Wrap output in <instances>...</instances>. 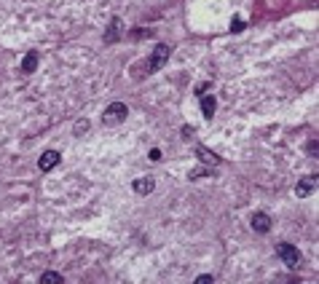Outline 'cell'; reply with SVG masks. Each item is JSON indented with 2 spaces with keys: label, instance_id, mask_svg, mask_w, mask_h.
Returning a JSON list of instances; mask_svg holds the SVG:
<instances>
[{
  "label": "cell",
  "instance_id": "cell-11",
  "mask_svg": "<svg viewBox=\"0 0 319 284\" xmlns=\"http://www.w3.org/2000/svg\"><path fill=\"white\" fill-rule=\"evenodd\" d=\"M314 180H316V177H311L308 183H300V185L295 188V193H298L300 198H303V196H308V193H311V188H314Z\"/></svg>",
  "mask_w": 319,
  "mask_h": 284
},
{
  "label": "cell",
  "instance_id": "cell-4",
  "mask_svg": "<svg viewBox=\"0 0 319 284\" xmlns=\"http://www.w3.org/2000/svg\"><path fill=\"white\" fill-rule=\"evenodd\" d=\"M56 164H59V153H56V150H46V153L41 156V161H38V166H41L43 172H49V169H54Z\"/></svg>",
  "mask_w": 319,
  "mask_h": 284
},
{
  "label": "cell",
  "instance_id": "cell-15",
  "mask_svg": "<svg viewBox=\"0 0 319 284\" xmlns=\"http://www.w3.org/2000/svg\"><path fill=\"white\" fill-rule=\"evenodd\" d=\"M196 281H199V284H209V281H215V279H212V276H199Z\"/></svg>",
  "mask_w": 319,
  "mask_h": 284
},
{
  "label": "cell",
  "instance_id": "cell-5",
  "mask_svg": "<svg viewBox=\"0 0 319 284\" xmlns=\"http://www.w3.org/2000/svg\"><path fill=\"white\" fill-rule=\"evenodd\" d=\"M252 228H255L258 233H266L271 228V217L266 212H258V215H252Z\"/></svg>",
  "mask_w": 319,
  "mask_h": 284
},
{
  "label": "cell",
  "instance_id": "cell-2",
  "mask_svg": "<svg viewBox=\"0 0 319 284\" xmlns=\"http://www.w3.org/2000/svg\"><path fill=\"white\" fill-rule=\"evenodd\" d=\"M276 252H279V258L287 263V268H298L300 266V252L293 247V244H279Z\"/></svg>",
  "mask_w": 319,
  "mask_h": 284
},
{
  "label": "cell",
  "instance_id": "cell-7",
  "mask_svg": "<svg viewBox=\"0 0 319 284\" xmlns=\"http://www.w3.org/2000/svg\"><path fill=\"white\" fill-rule=\"evenodd\" d=\"M215 108H218V99H215L212 94H206V97L201 99V113H204L206 118H212L215 116Z\"/></svg>",
  "mask_w": 319,
  "mask_h": 284
},
{
  "label": "cell",
  "instance_id": "cell-13",
  "mask_svg": "<svg viewBox=\"0 0 319 284\" xmlns=\"http://www.w3.org/2000/svg\"><path fill=\"white\" fill-rule=\"evenodd\" d=\"M204 174H212L209 169H193L191 172V180H196V177H204Z\"/></svg>",
  "mask_w": 319,
  "mask_h": 284
},
{
  "label": "cell",
  "instance_id": "cell-9",
  "mask_svg": "<svg viewBox=\"0 0 319 284\" xmlns=\"http://www.w3.org/2000/svg\"><path fill=\"white\" fill-rule=\"evenodd\" d=\"M196 153H199V156H201V161H206V164H220V158H218V156H215V153H212V150H206V148H201V145H199V148H196Z\"/></svg>",
  "mask_w": 319,
  "mask_h": 284
},
{
  "label": "cell",
  "instance_id": "cell-12",
  "mask_svg": "<svg viewBox=\"0 0 319 284\" xmlns=\"http://www.w3.org/2000/svg\"><path fill=\"white\" fill-rule=\"evenodd\" d=\"M244 27H247V24H244V19H239V16L231 19V32H241Z\"/></svg>",
  "mask_w": 319,
  "mask_h": 284
},
{
  "label": "cell",
  "instance_id": "cell-3",
  "mask_svg": "<svg viewBox=\"0 0 319 284\" xmlns=\"http://www.w3.org/2000/svg\"><path fill=\"white\" fill-rule=\"evenodd\" d=\"M166 59H169V46L166 43H158L153 56H150V62H148V67L150 70H161L164 64H166Z\"/></svg>",
  "mask_w": 319,
  "mask_h": 284
},
{
  "label": "cell",
  "instance_id": "cell-10",
  "mask_svg": "<svg viewBox=\"0 0 319 284\" xmlns=\"http://www.w3.org/2000/svg\"><path fill=\"white\" fill-rule=\"evenodd\" d=\"M41 284H62V276H59V273H54V271H46L41 276Z\"/></svg>",
  "mask_w": 319,
  "mask_h": 284
},
{
  "label": "cell",
  "instance_id": "cell-14",
  "mask_svg": "<svg viewBox=\"0 0 319 284\" xmlns=\"http://www.w3.org/2000/svg\"><path fill=\"white\" fill-rule=\"evenodd\" d=\"M150 161H161V150H158V148L150 150Z\"/></svg>",
  "mask_w": 319,
  "mask_h": 284
},
{
  "label": "cell",
  "instance_id": "cell-1",
  "mask_svg": "<svg viewBox=\"0 0 319 284\" xmlns=\"http://www.w3.org/2000/svg\"><path fill=\"white\" fill-rule=\"evenodd\" d=\"M129 116V108L124 105V102H113V105L105 110V124H121V121H126Z\"/></svg>",
  "mask_w": 319,
  "mask_h": 284
},
{
  "label": "cell",
  "instance_id": "cell-6",
  "mask_svg": "<svg viewBox=\"0 0 319 284\" xmlns=\"http://www.w3.org/2000/svg\"><path fill=\"white\" fill-rule=\"evenodd\" d=\"M153 188H156V180H153V177H139V180H134V191L143 193V196L150 193Z\"/></svg>",
  "mask_w": 319,
  "mask_h": 284
},
{
  "label": "cell",
  "instance_id": "cell-8",
  "mask_svg": "<svg viewBox=\"0 0 319 284\" xmlns=\"http://www.w3.org/2000/svg\"><path fill=\"white\" fill-rule=\"evenodd\" d=\"M35 67H38V54L30 51V54L22 59V73H35Z\"/></svg>",
  "mask_w": 319,
  "mask_h": 284
}]
</instances>
